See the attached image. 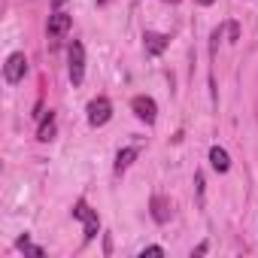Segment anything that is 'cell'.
I'll return each mask as SVG.
<instances>
[{"label": "cell", "instance_id": "1", "mask_svg": "<svg viewBox=\"0 0 258 258\" xmlns=\"http://www.w3.org/2000/svg\"><path fill=\"white\" fill-rule=\"evenodd\" d=\"M73 216L82 219V225H85V240H94L97 231H100V219H97V213H94L85 201H79V204L73 207Z\"/></svg>", "mask_w": 258, "mask_h": 258}, {"label": "cell", "instance_id": "2", "mask_svg": "<svg viewBox=\"0 0 258 258\" xmlns=\"http://www.w3.org/2000/svg\"><path fill=\"white\" fill-rule=\"evenodd\" d=\"M25 73H28V58L22 55V52H13L10 58H7V64H4V76H7V82H22L25 79Z\"/></svg>", "mask_w": 258, "mask_h": 258}, {"label": "cell", "instance_id": "3", "mask_svg": "<svg viewBox=\"0 0 258 258\" xmlns=\"http://www.w3.org/2000/svg\"><path fill=\"white\" fill-rule=\"evenodd\" d=\"M109 115H112V103H109L106 97H94V100L88 103V124H91V127L106 124Z\"/></svg>", "mask_w": 258, "mask_h": 258}, {"label": "cell", "instance_id": "4", "mask_svg": "<svg viewBox=\"0 0 258 258\" xmlns=\"http://www.w3.org/2000/svg\"><path fill=\"white\" fill-rule=\"evenodd\" d=\"M82 79H85V49L82 43H73L70 46V82L82 85Z\"/></svg>", "mask_w": 258, "mask_h": 258}, {"label": "cell", "instance_id": "5", "mask_svg": "<svg viewBox=\"0 0 258 258\" xmlns=\"http://www.w3.org/2000/svg\"><path fill=\"white\" fill-rule=\"evenodd\" d=\"M131 109H134V115H137L140 121H146V124H152V121L158 118V106H155V100L146 97V94H137V97L131 100Z\"/></svg>", "mask_w": 258, "mask_h": 258}, {"label": "cell", "instance_id": "6", "mask_svg": "<svg viewBox=\"0 0 258 258\" xmlns=\"http://www.w3.org/2000/svg\"><path fill=\"white\" fill-rule=\"evenodd\" d=\"M70 25H73V19L67 16V13H55V16H49V25H46V34L52 37V40H61L67 31H70Z\"/></svg>", "mask_w": 258, "mask_h": 258}, {"label": "cell", "instance_id": "7", "mask_svg": "<svg viewBox=\"0 0 258 258\" xmlns=\"http://www.w3.org/2000/svg\"><path fill=\"white\" fill-rule=\"evenodd\" d=\"M143 43H146V55H152V58H158L167 46H170V37H164V34H155V31H146V37H143Z\"/></svg>", "mask_w": 258, "mask_h": 258}, {"label": "cell", "instance_id": "8", "mask_svg": "<svg viewBox=\"0 0 258 258\" xmlns=\"http://www.w3.org/2000/svg\"><path fill=\"white\" fill-rule=\"evenodd\" d=\"M210 164H213L219 173H225V170L231 167V158H228V152H225L222 146H213V149H210Z\"/></svg>", "mask_w": 258, "mask_h": 258}, {"label": "cell", "instance_id": "9", "mask_svg": "<svg viewBox=\"0 0 258 258\" xmlns=\"http://www.w3.org/2000/svg\"><path fill=\"white\" fill-rule=\"evenodd\" d=\"M134 158H137V149H121L118 155H115V170L121 173V170H127L134 164Z\"/></svg>", "mask_w": 258, "mask_h": 258}, {"label": "cell", "instance_id": "10", "mask_svg": "<svg viewBox=\"0 0 258 258\" xmlns=\"http://www.w3.org/2000/svg\"><path fill=\"white\" fill-rule=\"evenodd\" d=\"M152 216H155V222H167V219H170L164 198H152Z\"/></svg>", "mask_w": 258, "mask_h": 258}, {"label": "cell", "instance_id": "11", "mask_svg": "<svg viewBox=\"0 0 258 258\" xmlns=\"http://www.w3.org/2000/svg\"><path fill=\"white\" fill-rule=\"evenodd\" d=\"M37 137H40L43 143H49V140L55 137V115H52V112H49V115H46V121L40 124V134H37Z\"/></svg>", "mask_w": 258, "mask_h": 258}, {"label": "cell", "instance_id": "12", "mask_svg": "<svg viewBox=\"0 0 258 258\" xmlns=\"http://www.w3.org/2000/svg\"><path fill=\"white\" fill-rule=\"evenodd\" d=\"M140 255H143V258H146V255H164V249H161V246H146Z\"/></svg>", "mask_w": 258, "mask_h": 258}, {"label": "cell", "instance_id": "13", "mask_svg": "<svg viewBox=\"0 0 258 258\" xmlns=\"http://www.w3.org/2000/svg\"><path fill=\"white\" fill-rule=\"evenodd\" d=\"M228 37H231V40H237V37H240V31H237V25H228Z\"/></svg>", "mask_w": 258, "mask_h": 258}, {"label": "cell", "instance_id": "14", "mask_svg": "<svg viewBox=\"0 0 258 258\" xmlns=\"http://www.w3.org/2000/svg\"><path fill=\"white\" fill-rule=\"evenodd\" d=\"M198 4H201V7H210V4H216V0H198Z\"/></svg>", "mask_w": 258, "mask_h": 258}, {"label": "cell", "instance_id": "15", "mask_svg": "<svg viewBox=\"0 0 258 258\" xmlns=\"http://www.w3.org/2000/svg\"><path fill=\"white\" fill-rule=\"evenodd\" d=\"M52 4H55V7H61V4H67V0H52Z\"/></svg>", "mask_w": 258, "mask_h": 258}, {"label": "cell", "instance_id": "16", "mask_svg": "<svg viewBox=\"0 0 258 258\" xmlns=\"http://www.w3.org/2000/svg\"><path fill=\"white\" fill-rule=\"evenodd\" d=\"M164 4H179V0H164Z\"/></svg>", "mask_w": 258, "mask_h": 258}, {"label": "cell", "instance_id": "17", "mask_svg": "<svg viewBox=\"0 0 258 258\" xmlns=\"http://www.w3.org/2000/svg\"><path fill=\"white\" fill-rule=\"evenodd\" d=\"M97 4H100V7H103V4H109V0H97Z\"/></svg>", "mask_w": 258, "mask_h": 258}]
</instances>
